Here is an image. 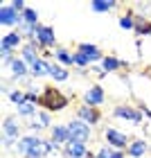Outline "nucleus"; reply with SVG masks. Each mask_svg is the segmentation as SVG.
<instances>
[{
	"instance_id": "obj_14",
	"label": "nucleus",
	"mask_w": 151,
	"mask_h": 158,
	"mask_svg": "<svg viewBox=\"0 0 151 158\" xmlns=\"http://www.w3.org/2000/svg\"><path fill=\"white\" fill-rule=\"evenodd\" d=\"M138 36H149L151 34V20L147 16H142V14H138L135 16V30H133Z\"/></svg>"
},
{
	"instance_id": "obj_11",
	"label": "nucleus",
	"mask_w": 151,
	"mask_h": 158,
	"mask_svg": "<svg viewBox=\"0 0 151 158\" xmlns=\"http://www.w3.org/2000/svg\"><path fill=\"white\" fill-rule=\"evenodd\" d=\"M41 138L39 135H23V138H18V145H16V149L23 156H30L32 152H34V147H36V142H39Z\"/></svg>"
},
{
	"instance_id": "obj_15",
	"label": "nucleus",
	"mask_w": 151,
	"mask_h": 158,
	"mask_svg": "<svg viewBox=\"0 0 151 158\" xmlns=\"http://www.w3.org/2000/svg\"><path fill=\"white\" fill-rule=\"evenodd\" d=\"M9 70H11L14 79H25V77H27V73H32L30 66H27L23 59H14V63L9 66Z\"/></svg>"
},
{
	"instance_id": "obj_24",
	"label": "nucleus",
	"mask_w": 151,
	"mask_h": 158,
	"mask_svg": "<svg viewBox=\"0 0 151 158\" xmlns=\"http://www.w3.org/2000/svg\"><path fill=\"white\" fill-rule=\"evenodd\" d=\"M36 104H32V102H25V104H20L18 106V115H25V118H32V115H36Z\"/></svg>"
},
{
	"instance_id": "obj_20",
	"label": "nucleus",
	"mask_w": 151,
	"mask_h": 158,
	"mask_svg": "<svg viewBox=\"0 0 151 158\" xmlns=\"http://www.w3.org/2000/svg\"><path fill=\"white\" fill-rule=\"evenodd\" d=\"M120 68H124V63H122L117 56H104V61H102V70L106 75L108 73H115V70H120Z\"/></svg>"
},
{
	"instance_id": "obj_12",
	"label": "nucleus",
	"mask_w": 151,
	"mask_h": 158,
	"mask_svg": "<svg viewBox=\"0 0 151 158\" xmlns=\"http://www.w3.org/2000/svg\"><path fill=\"white\" fill-rule=\"evenodd\" d=\"M20 59H23L27 66H34L41 56H39V45L36 43H27V45H23V54H20Z\"/></svg>"
},
{
	"instance_id": "obj_23",
	"label": "nucleus",
	"mask_w": 151,
	"mask_h": 158,
	"mask_svg": "<svg viewBox=\"0 0 151 158\" xmlns=\"http://www.w3.org/2000/svg\"><path fill=\"white\" fill-rule=\"evenodd\" d=\"M117 2H102V0H95V2H90V9L92 11H113Z\"/></svg>"
},
{
	"instance_id": "obj_30",
	"label": "nucleus",
	"mask_w": 151,
	"mask_h": 158,
	"mask_svg": "<svg viewBox=\"0 0 151 158\" xmlns=\"http://www.w3.org/2000/svg\"><path fill=\"white\" fill-rule=\"evenodd\" d=\"M11 7H14V9H16L18 14H23V11L27 9V5H25V0H14V2H11Z\"/></svg>"
},
{
	"instance_id": "obj_5",
	"label": "nucleus",
	"mask_w": 151,
	"mask_h": 158,
	"mask_svg": "<svg viewBox=\"0 0 151 158\" xmlns=\"http://www.w3.org/2000/svg\"><path fill=\"white\" fill-rule=\"evenodd\" d=\"M77 120H81L86 122V124H99V120H102V113H99V109H95V106H88V104H84V106H79L77 109Z\"/></svg>"
},
{
	"instance_id": "obj_27",
	"label": "nucleus",
	"mask_w": 151,
	"mask_h": 158,
	"mask_svg": "<svg viewBox=\"0 0 151 158\" xmlns=\"http://www.w3.org/2000/svg\"><path fill=\"white\" fill-rule=\"evenodd\" d=\"M9 99H11V102L16 104V106H20V104H25V102H27V93H23V90H18V88H16V90H11V93H9Z\"/></svg>"
},
{
	"instance_id": "obj_8",
	"label": "nucleus",
	"mask_w": 151,
	"mask_h": 158,
	"mask_svg": "<svg viewBox=\"0 0 151 158\" xmlns=\"http://www.w3.org/2000/svg\"><path fill=\"white\" fill-rule=\"evenodd\" d=\"M84 102L88 104V106H102L104 104V88L99 84H95V86H90L88 90H86V95H84Z\"/></svg>"
},
{
	"instance_id": "obj_3",
	"label": "nucleus",
	"mask_w": 151,
	"mask_h": 158,
	"mask_svg": "<svg viewBox=\"0 0 151 158\" xmlns=\"http://www.w3.org/2000/svg\"><path fill=\"white\" fill-rule=\"evenodd\" d=\"M68 131H70V140H79V142H88L90 140V127L86 124V122L81 120H72V122H68Z\"/></svg>"
},
{
	"instance_id": "obj_22",
	"label": "nucleus",
	"mask_w": 151,
	"mask_h": 158,
	"mask_svg": "<svg viewBox=\"0 0 151 158\" xmlns=\"http://www.w3.org/2000/svg\"><path fill=\"white\" fill-rule=\"evenodd\" d=\"M54 56H56V61H59L61 66H72V54H70L66 48H56Z\"/></svg>"
},
{
	"instance_id": "obj_33",
	"label": "nucleus",
	"mask_w": 151,
	"mask_h": 158,
	"mask_svg": "<svg viewBox=\"0 0 151 158\" xmlns=\"http://www.w3.org/2000/svg\"><path fill=\"white\" fill-rule=\"evenodd\" d=\"M138 109L142 111V115H147V118L151 120V111H149V106H145V104H138Z\"/></svg>"
},
{
	"instance_id": "obj_26",
	"label": "nucleus",
	"mask_w": 151,
	"mask_h": 158,
	"mask_svg": "<svg viewBox=\"0 0 151 158\" xmlns=\"http://www.w3.org/2000/svg\"><path fill=\"white\" fill-rule=\"evenodd\" d=\"M23 23H27V25H39V14L27 7V9L23 11Z\"/></svg>"
},
{
	"instance_id": "obj_4",
	"label": "nucleus",
	"mask_w": 151,
	"mask_h": 158,
	"mask_svg": "<svg viewBox=\"0 0 151 158\" xmlns=\"http://www.w3.org/2000/svg\"><path fill=\"white\" fill-rule=\"evenodd\" d=\"M106 142H108V147H113L115 152H122V149H129V145H131V140L126 138L122 131H117V129L108 127L106 129Z\"/></svg>"
},
{
	"instance_id": "obj_29",
	"label": "nucleus",
	"mask_w": 151,
	"mask_h": 158,
	"mask_svg": "<svg viewBox=\"0 0 151 158\" xmlns=\"http://www.w3.org/2000/svg\"><path fill=\"white\" fill-rule=\"evenodd\" d=\"M36 122L43 127V129H47L50 127V113L47 111H41V113H36Z\"/></svg>"
},
{
	"instance_id": "obj_13",
	"label": "nucleus",
	"mask_w": 151,
	"mask_h": 158,
	"mask_svg": "<svg viewBox=\"0 0 151 158\" xmlns=\"http://www.w3.org/2000/svg\"><path fill=\"white\" fill-rule=\"evenodd\" d=\"M129 156L131 158H142L147 152H149V142H145L142 138H138V140H131V145H129Z\"/></svg>"
},
{
	"instance_id": "obj_21",
	"label": "nucleus",
	"mask_w": 151,
	"mask_h": 158,
	"mask_svg": "<svg viewBox=\"0 0 151 158\" xmlns=\"http://www.w3.org/2000/svg\"><path fill=\"white\" fill-rule=\"evenodd\" d=\"M50 75V63L45 61V59H39L36 63L32 66V77H47Z\"/></svg>"
},
{
	"instance_id": "obj_10",
	"label": "nucleus",
	"mask_w": 151,
	"mask_h": 158,
	"mask_svg": "<svg viewBox=\"0 0 151 158\" xmlns=\"http://www.w3.org/2000/svg\"><path fill=\"white\" fill-rule=\"evenodd\" d=\"M79 52L88 56V61L90 63H97V61H104V54L99 52V48L97 45H92V43H79Z\"/></svg>"
},
{
	"instance_id": "obj_28",
	"label": "nucleus",
	"mask_w": 151,
	"mask_h": 158,
	"mask_svg": "<svg viewBox=\"0 0 151 158\" xmlns=\"http://www.w3.org/2000/svg\"><path fill=\"white\" fill-rule=\"evenodd\" d=\"M88 56H86V54H81V52H79V50H77V52H72V66H79V68H86V66H88Z\"/></svg>"
},
{
	"instance_id": "obj_6",
	"label": "nucleus",
	"mask_w": 151,
	"mask_h": 158,
	"mask_svg": "<svg viewBox=\"0 0 151 158\" xmlns=\"http://www.w3.org/2000/svg\"><path fill=\"white\" fill-rule=\"evenodd\" d=\"M113 115L115 118H122V120H129V122H133V124H140L142 122V111L138 109V106H117V109L113 111Z\"/></svg>"
},
{
	"instance_id": "obj_32",
	"label": "nucleus",
	"mask_w": 151,
	"mask_h": 158,
	"mask_svg": "<svg viewBox=\"0 0 151 158\" xmlns=\"http://www.w3.org/2000/svg\"><path fill=\"white\" fill-rule=\"evenodd\" d=\"M14 142H18V140H14V138H5V135H2V145H5L7 149H11V147H14Z\"/></svg>"
},
{
	"instance_id": "obj_19",
	"label": "nucleus",
	"mask_w": 151,
	"mask_h": 158,
	"mask_svg": "<svg viewBox=\"0 0 151 158\" xmlns=\"http://www.w3.org/2000/svg\"><path fill=\"white\" fill-rule=\"evenodd\" d=\"M50 77L56 79V81H66L70 77V73L66 70V66H61V63H50Z\"/></svg>"
},
{
	"instance_id": "obj_16",
	"label": "nucleus",
	"mask_w": 151,
	"mask_h": 158,
	"mask_svg": "<svg viewBox=\"0 0 151 158\" xmlns=\"http://www.w3.org/2000/svg\"><path fill=\"white\" fill-rule=\"evenodd\" d=\"M52 140H54V142H59V145H68V142H70V131H68V124L52 127Z\"/></svg>"
},
{
	"instance_id": "obj_35",
	"label": "nucleus",
	"mask_w": 151,
	"mask_h": 158,
	"mask_svg": "<svg viewBox=\"0 0 151 158\" xmlns=\"http://www.w3.org/2000/svg\"><path fill=\"white\" fill-rule=\"evenodd\" d=\"M25 158H36V156H32V154H30V156H25Z\"/></svg>"
},
{
	"instance_id": "obj_34",
	"label": "nucleus",
	"mask_w": 151,
	"mask_h": 158,
	"mask_svg": "<svg viewBox=\"0 0 151 158\" xmlns=\"http://www.w3.org/2000/svg\"><path fill=\"white\" fill-rule=\"evenodd\" d=\"M113 158H124V154H122V152H115V154H113Z\"/></svg>"
},
{
	"instance_id": "obj_17",
	"label": "nucleus",
	"mask_w": 151,
	"mask_h": 158,
	"mask_svg": "<svg viewBox=\"0 0 151 158\" xmlns=\"http://www.w3.org/2000/svg\"><path fill=\"white\" fill-rule=\"evenodd\" d=\"M2 129H5V138H14L16 140L18 135H20V129H18V124H16V118H5V124H2Z\"/></svg>"
},
{
	"instance_id": "obj_18",
	"label": "nucleus",
	"mask_w": 151,
	"mask_h": 158,
	"mask_svg": "<svg viewBox=\"0 0 151 158\" xmlns=\"http://www.w3.org/2000/svg\"><path fill=\"white\" fill-rule=\"evenodd\" d=\"M20 41H23V36H20V32H9L2 36V43H0V48H9V50H16L20 45Z\"/></svg>"
},
{
	"instance_id": "obj_1",
	"label": "nucleus",
	"mask_w": 151,
	"mask_h": 158,
	"mask_svg": "<svg viewBox=\"0 0 151 158\" xmlns=\"http://www.w3.org/2000/svg\"><path fill=\"white\" fill-rule=\"evenodd\" d=\"M70 97L63 95L59 88H54V86H45V88L41 90V99H39V106L43 111L47 113H56V111H63L68 106Z\"/></svg>"
},
{
	"instance_id": "obj_7",
	"label": "nucleus",
	"mask_w": 151,
	"mask_h": 158,
	"mask_svg": "<svg viewBox=\"0 0 151 158\" xmlns=\"http://www.w3.org/2000/svg\"><path fill=\"white\" fill-rule=\"evenodd\" d=\"M0 23L7 25V27L20 25V23H23V14H18L11 5H2V9H0Z\"/></svg>"
},
{
	"instance_id": "obj_31",
	"label": "nucleus",
	"mask_w": 151,
	"mask_h": 158,
	"mask_svg": "<svg viewBox=\"0 0 151 158\" xmlns=\"http://www.w3.org/2000/svg\"><path fill=\"white\" fill-rule=\"evenodd\" d=\"M113 154H115V149H113V147H104L102 152L97 154V158H113Z\"/></svg>"
},
{
	"instance_id": "obj_9",
	"label": "nucleus",
	"mask_w": 151,
	"mask_h": 158,
	"mask_svg": "<svg viewBox=\"0 0 151 158\" xmlns=\"http://www.w3.org/2000/svg\"><path fill=\"white\" fill-rule=\"evenodd\" d=\"M63 154L68 158H86L88 156V149H86V142H79V140H70L66 147H63Z\"/></svg>"
},
{
	"instance_id": "obj_25",
	"label": "nucleus",
	"mask_w": 151,
	"mask_h": 158,
	"mask_svg": "<svg viewBox=\"0 0 151 158\" xmlns=\"http://www.w3.org/2000/svg\"><path fill=\"white\" fill-rule=\"evenodd\" d=\"M120 27L122 30H135V16L133 14H124L120 18Z\"/></svg>"
},
{
	"instance_id": "obj_2",
	"label": "nucleus",
	"mask_w": 151,
	"mask_h": 158,
	"mask_svg": "<svg viewBox=\"0 0 151 158\" xmlns=\"http://www.w3.org/2000/svg\"><path fill=\"white\" fill-rule=\"evenodd\" d=\"M34 43L39 45V50H47L50 48H54L56 45V36H54V30L52 27H47V25H36V39H34Z\"/></svg>"
}]
</instances>
